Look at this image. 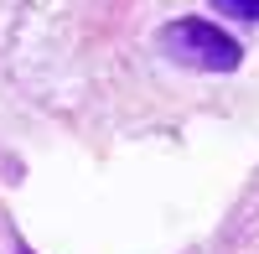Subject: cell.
<instances>
[{
    "label": "cell",
    "mask_w": 259,
    "mask_h": 254,
    "mask_svg": "<svg viewBox=\"0 0 259 254\" xmlns=\"http://www.w3.org/2000/svg\"><path fill=\"white\" fill-rule=\"evenodd\" d=\"M161 52L182 68H197V73H233L244 62V47L233 41L223 26L212 21H197V16H182L161 31Z\"/></svg>",
    "instance_id": "6da1fadb"
},
{
    "label": "cell",
    "mask_w": 259,
    "mask_h": 254,
    "mask_svg": "<svg viewBox=\"0 0 259 254\" xmlns=\"http://www.w3.org/2000/svg\"><path fill=\"white\" fill-rule=\"evenodd\" d=\"M218 11L244 16V21H259V0H218Z\"/></svg>",
    "instance_id": "7a4b0ae2"
}]
</instances>
